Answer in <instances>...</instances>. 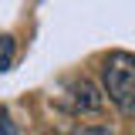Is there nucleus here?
I'll use <instances>...</instances> for the list:
<instances>
[{"instance_id": "f257e3e1", "label": "nucleus", "mask_w": 135, "mask_h": 135, "mask_svg": "<svg viewBox=\"0 0 135 135\" xmlns=\"http://www.w3.org/2000/svg\"><path fill=\"white\" fill-rule=\"evenodd\" d=\"M101 78H105V95L118 112L135 115V57L125 51H115L101 61Z\"/></svg>"}, {"instance_id": "f03ea898", "label": "nucleus", "mask_w": 135, "mask_h": 135, "mask_svg": "<svg viewBox=\"0 0 135 135\" xmlns=\"http://www.w3.org/2000/svg\"><path fill=\"white\" fill-rule=\"evenodd\" d=\"M61 105L74 115H84V112H98L101 108V91L88 78H71L64 84V95H61Z\"/></svg>"}, {"instance_id": "7ed1b4c3", "label": "nucleus", "mask_w": 135, "mask_h": 135, "mask_svg": "<svg viewBox=\"0 0 135 135\" xmlns=\"http://www.w3.org/2000/svg\"><path fill=\"white\" fill-rule=\"evenodd\" d=\"M68 135H115L108 125H81V128H71Z\"/></svg>"}, {"instance_id": "20e7f679", "label": "nucleus", "mask_w": 135, "mask_h": 135, "mask_svg": "<svg viewBox=\"0 0 135 135\" xmlns=\"http://www.w3.org/2000/svg\"><path fill=\"white\" fill-rule=\"evenodd\" d=\"M0 135H20V132H17V125H14L7 115H0Z\"/></svg>"}, {"instance_id": "39448f33", "label": "nucleus", "mask_w": 135, "mask_h": 135, "mask_svg": "<svg viewBox=\"0 0 135 135\" xmlns=\"http://www.w3.org/2000/svg\"><path fill=\"white\" fill-rule=\"evenodd\" d=\"M10 68V37H3V57H0V71Z\"/></svg>"}]
</instances>
